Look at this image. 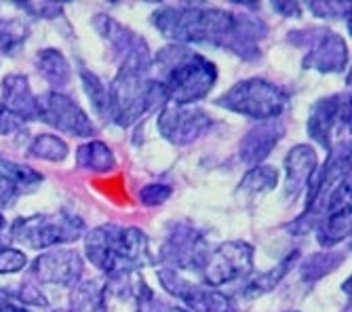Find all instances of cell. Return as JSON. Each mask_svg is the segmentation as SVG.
<instances>
[{"instance_id": "4fadbf2b", "label": "cell", "mask_w": 352, "mask_h": 312, "mask_svg": "<svg viewBox=\"0 0 352 312\" xmlns=\"http://www.w3.org/2000/svg\"><path fill=\"white\" fill-rule=\"evenodd\" d=\"M85 264L78 252L66 247H57L53 252L38 256L32 264V276L43 285L74 287L82 276Z\"/></svg>"}, {"instance_id": "ac0fdd59", "label": "cell", "mask_w": 352, "mask_h": 312, "mask_svg": "<svg viewBox=\"0 0 352 312\" xmlns=\"http://www.w3.org/2000/svg\"><path fill=\"white\" fill-rule=\"evenodd\" d=\"M36 70L38 74L53 87V91H59L63 87H68L72 80V68H70V61L66 59L59 49H43L36 53Z\"/></svg>"}, {"instance_id": "277c9868", "label": "cell", "mask_w": 352, "mask_h": 312, "mask_svg": "<svg viewBox=\"0 0 352 312\" xmlns=\"http://www.w3.org/2000/svg\"><path fill=\"white\" fill-rule=\"evenodd\" d=\"M85 254L89 262L108 276L138 272L154 264L150 241L135 226L104 224L85 236Z\"/></svg>"}, {"instance_id": "d6a6232c", "label": "cell", "mask_w": 352, "mask_h": 312, "mask_svg": "<svg viewBox=\"0 0 352 312\" xmlns=\"http://www.w3.org/2000/svg\"><path fill=\"white\" fill-rule=\"evenodd\" d=\"M135 302H138L135 312H177V310H173L171 306H167L163 300H158L150 287H146V289L140 293V298H138Z\"/></svg>"}, {"instance_id": "7402d4cb", "label": "cell", "mask_w": 352, "mask_h": 312, "mask_svg": "<svg viewBox=\"0 0 352 312\" xmlns=\"http://www.w3.org/2000/svg\"><path fill=\"white\" fill-rule=\"evenodd\" d=\"M298 258H300V252H294V254H289L287 256L276 268H272V270H268V272H262V274H258V276H253L249 283L243 287V291H241V296L243 298H247V300H253V298H260V296H264V293H270L280 280L289 274V270L296 266V262H298Z\"/></svg>"}, {"instance_id": "cb8c5ba5", "label": "cell", "mask_w": 352, "mask_h": 312, "mask_svg": "<svg viewBox=\"0 0 352 312\" xmlns=\"http://www.w3.org/2000/svg\"><path fill=\"white\" fill-rule=\"evenodd\" d=\"M28 152H30V156H34V159H43L49 163H61L68 159L70 148L61 137H57L53 133H41L32 140Z\"/></svg>"}, {"instance_id": "f35d334b", "label": "cell", "mask_w": 352, "mask_h": 312, "mask_svg": "<svg viewBox=\"0 0 352 312\" xmlns=\"http://www.w3.org/2000/svg\"><path fill=\"white\" fill-rule=\"evenodd\" d=\"M5 224H7V220H5V215H3V213H0V230H3V228H5Z\"/></svg>"}, {"instance_id": "8fae6325", "label": "cell", "mask_w": 352, "mask_h": 312, "mask_svg": "<svg viewBox=\"0 0 352 312\" xmlns=\"http://www.w3.org/2000/svg\"><path fill=\"white\" fill-rule=\"evenodd\" d=\"M207 254H209L207 241L197 228H192L188 224H173L161 249V262H165L167 268H173L177 272L179 270L201 272Z\"/></svg>"}, {"instance_id": "2e32d148", "label": "cell", "mask_w": 352, "mask_h": 312, "mask_svg": "<svg viewBox=\"0 0 352 312\" xmlns=\"http://www.w3.org/2000/svg\"><path fill=\"white\" fill-rule=\"evenodd\" d=\"M0 98L3 108H7L21 122L36 120V96L30 87L28 76L23 74H7L0 85Z\"/></svg>"}, {"instance_id": "d4e9b609", "label": "cell", "mask_w": 352, "mask_h": 312, "mask_svg": "<svg viewBox=\"0 0 352 312\" xmlns=\"http://www.w3.org/2000/svg\"><path fill=\"white\" fill-rule=\"evenodd\" d=\"M80 80L87 98L93 104V110L104 118H110V85H106L98 74L87 68L80 70Z\"/></svg>"}, {"instance_id": "5b68a950", "label": "cell", "mask_w": 352, "mask_h": 312, "mask_svg": "<svg viewBox=\"0 0 352 312\" xmlns=\"http://www.w3.org/2000/svg\"><path fill=\"white\" fill-rule=\"evenodd\" d=\"M287 104H289V93L264 78H245L215 100V106L219 108L262 122L278 118Z\"/></svg>"}, {"instance_id": "d6986e66", "label": "cell", "mask_w": 352, "mask_h": 312, "mask_svg": "<svg viewBox=\"0 0 352 312\" xmlns=\"http://www.w3.org/2000/svg\"><path fill=\"white\" fill-rule=\"evenodd\" d=\"M106 310H108L106 283H102L98 278H89L72 287L70 312H106Z\"/></svg>"}, {"instance_id": "ab89813d", "label": "cell", "mask_w": 352, "mask_h": 312, "mask_svg": "<svg viewBox=\"0 0 352 312\" xmlns=\"http://www.w3.org/2000/svg\"><path fill=\"white\" fill-rule=\"evenodd\" d=\"M53 312H70V310H53Z\"/></svg>"}, {"instance_id": "ffe728a7", "label": "cell", "mask_w": 352, "mask_h": 312, "mask_svg": "<svg viewBox=\"0 0 352 312\" xmlns=\"http://www.w3.org/2000/svg\"><path fill=\"white\" fill-rule=\"evenodd\" d=\"M350 230H352V209L350 207H344V209H338V211L325 215L314 228L318 245L325 249H331L338 243L350 238Z\"/></svg>"}, {"instance_id": "1f68e13d", "label": "cell", "mask_w": 352, "mask_h": 312, "mask_svg": "<svg viewBox=\"0 0 352 312\" xmlns=\"http://www.w3.org/2000/svg\"><path fill=\"white\" fill-rule=\"evenodd\" d=\"M15 7L23 9V13L32 17H41V19H57V15H61V5L55 3H15Z\"/></svg>"}, {"instance_id": "4316f807", "label": "cell", "mask_w": 352, "mask_h": 312, "mask_svg": "<svg viewBox=\"0 0 352 312\" xmlns=\"http://www.w3.org/2000/svg\"><path fill=\"white\" fill-rule=\"evenodd\" d=\"M344 260H346V256L342 252H338V254H314L300 268L302 278H306V280L321 278V276L329 274L331 270H336Z\"/></svg>"}, {"instance_id": "74e56055", "label": "cell", "mask_w": 352, "mask_h": 312, "mask_svg": "<svg viewBox=\"0 0 352 312\" xmlns=\"http://www.w3.org/2000/svg\"><path fill=\"white\" fill-rule=\"evenodd\" d=\"M272 9L285 17H300L302 15V7L298 3H274Z\"/></svg>"}, {"instance_id": "8992f818", "label": "cell", "mask_w": 352, "mask_h": 312, "mask_svg": "<svg viewBox=\"0 0 352 312\" xmlns=\"http://www.w3.org/2000/svg\"><path fill=\"white\" fill-rule=\"evenodd\" d=\"M85 234V222L66 211L36 213L15 220L9 228L11 241L28 249H51L74 243Z\"/></svg>"}, {"instance_id": "7c38bea8", "label": "cell", "mask_w": 352, "mask_h": 312, "mask_svg": "<svg viewBox=\"0 0 352 312\" xmlns=\"http://www.w3.org/2000/svg\"><path fill=\"white\" fill-rule=\"evenodd\" d=\"M350 124V93H336V96L318 100L308 116V135L325 150H331L333 131H344Z\"/></svg>"}, {"instance_id": "9a60e30c", "label": "cell", "mask_w": 352, "mask_h": 312, "mask_svg": "<svg viewBox=\"0 0 352 312\" xmlns=\"http://www.w3.org/2000/svg\"><path fill=\"white\" fill-rule=\"evenodd\" d=\"M283 135H285V124L278 118L255 124L241 142V161L249 167L262 165V161L278 146Z\"/></svg>"}, {"instance_id": "52a82bcc", "label": "cell", "mask_w": 352, "mask_h": 312, "mask_svg": "<svg viewBox=\"0 0 352 312\" xmlns=\"http://www.w3.org/2000/svg\"><path fill=\"white\" fill-rule=\"evenodd\" d=\"M253 270V247L245 241H226L207 254L201 274L205 285L217 289L249 276Z\"/></svg>"}, {"instance_id": "7a4b0ae2", "label": "cell", "mask_w": 352, "mask_h": 312, "mask_svg": "<svg viewBox=\"0 0 352 312\" xmlns=\"http://www.w3.org/2000/svg\"><path fill=\"white\" fill-rule=\"evenodd\" d=\"M154 80L163 87L167 104L192 106L209 96L217 80L215 64L184 45H169L152 59Z\"/></svg>"}, {"instance_id": "484cf974", "label": "cell", "mask_w": 352, "mask_h": 312, "mask_svg": "<svg viewBox=\"0 0 352 312\" xmlns=\"http://www.w3.org/2000/svg\"><path fill=\"white\" fill-rule=\"evenodd\" d=\"M30 36V23L17 17L0 19V51L15 55Z\"/></svg>"}, {"instance_id": "603a6c76", "label": "cell", "mask_w": 352, "mask_h": 312, "mask_svg": "<svg viewBox=\"0 0 352 312\" xmlns=\"http://www.w3.org/2000/svg\"><path fill=\"white\" fill-rule=\"evenodd\" d=\"M278 183V173L274 167L268 165H258V167H251L245 177L239 183V194H243L245 199H255V197H262L266 192H270L272 188H276Z\"/></svg>"}, {"instance_id": "ba28073f", "label": "cell", "mask_w": 352, "mask_h": 312, "mask_svg": "<svg viewBox=\"0 0 352 312\" xmlns=\"http://www.w3.org/2000/svg\"><path fill=\"white\" fill-rule=\"evenodd\" d=\"M36 118L72 137L91 140L98 133L89 114L61 91H47L41 98H36Z\"/></svg>"}, {"instance_id": "5bb4252c", "label": "cell", "mask_w": 352, "mask_h": 312, "mask_svg": "<svg viewBox=\"0 0 352 312\" xmlns=\"http://www.w3.org/2000/svg\"><path fill=\"white\" fill-rule=\"evenodd\" d=\"M318 169V159L312 146L300 144L285 156V199L298 201L308 188L310 179Z\"/></svg>"}, {"instance_id": "44dd1931", "label": "cell", "mask_w": 352, "mask_h": 312, "mask_svg": "<svg viewBox=\"0 0 352 312\" xmlns=\"http://www.w3.org/2000/svg\"><path fill=\"white\" fill-rule=\"evenodd\" d=\"M76 165L91 173H110L116 167V159L104 142L89 140L76 150Z\"/></svg>"}, {"instance_id": "83f0119b", "label": "cell", "mask_w": 352, "mask_h": 312, "mask_svg": "<svg viewBox=\"0 0 352 312\" xmlns=\"http://www.w3.org/2000/svg\"><path fill=\"white\" fill-rule=\"evenodd\" d=\"M0 171H3L21 192L32 190L34 186H38L43 181V175L36 173L34 169L19 165V163H13V161H7V159H3V156H0Z\"/></svg>"}, {"instance_id": "e0dca14e", "label": "cell", "mask_w": 352, "mask_h": 312, "mask_svg": "<svg viewBox=\"0 0 352 312\" xmlns=\"http://www.w3.org/2000/svg\"><path fill=\"white\" fill-rule=\"evenodd\" d=\"M93 25L110 43L112 51L120 57V61L126 59L129 55H133V53H138V51H142V49H148V45L142 36H138L126 25L118 23L116 19H112L108 15H98L93 19Z\"/></svg>"}, {"instance_id": "6da1fadb", "label": "cell", "mask_w": 352, "mask_h": 312, "mask_svg": "<svg viewBox=\"0 0 352 312\" xmlns=\"http://www.w3.org/2000/svg\"><path fill=\"white\" fill-rule=\"evenodd\" d=\"M152 25L175 45H211L245 59L260 55V41L268 32L253 17L203 5L161 7L152 15Z\"/></svg>"}, {"instance_id": "3957f363", "label": "cell", "mask_w": 352, "mask_h": 312, "mask_svg": "<svg viewBox=\"0 0 352 312\" xmlns=\"http://www.w3.org/2000/svg\"><path fill=\"white\" fill-rule=\"evenodd\" d=\"M165 104L167 96L163 87L152 78L150 51L142 49L122 59L110 85V120L124 129Z\"/></svg>"}, {"instance_id": "d590c367", "label": "cell", "mask_w": 352, "mask_h": 312, "mask_svg": "<svg viewBox=\"0 0 352 312\" xmlns=\"http://www.w3.org/2000/svg\"><path fill=\"white\" fill-rule=\"evenodd\" d=\"M21 127H23V122L0 104V135H11V133L19 131Z\"/></svg>"}, {"instance_id": "e575fe53", "label": "cell", "mask_w": 352, "mask_h": 312, "mask_svg": "<svg viewBox=\"0 0 352 312\" xmlns=\"http://www.w3.org/2000/svg\"><path fill=\"white\" fill-rule=\"evenodd\" d=\"M23 192L17 188V186L0 171V209H5V207H11Z\"/></svg>"}, {"instance_id": "f1b7e54d", "label": "cell", "mask_w": 352, "mask_h": 312, "mask_svg": "<svg viewBox=\"0 0 352 312\" xmlns=\"http://www.w3.org/2000/svg\"><path fill=\"white\" fill-rule=\"evenodd\" d=\"M28 266V256L21 249L3 247L0 249V274H15Z\"/></svg>"}, {"instance_id": "4dcf8cb0", "label": "cell", "mask_w": 352, "mask_h": 312, "mask_svg": "<svg viewBox=\"0 0 352 312\" xmlns=\"http://www.w3.org/2000/svg\"><path fill=\"white\" fill-rule=\"evenodd\" d=\"M310 13L321 19H336V17H350V5L348 3H310Z\"/></svg>"}, {"instance_id": "30bf717a", "label": "cell", "mask_w": 352, "mask_h": 312, "mask_svg": "<svg viewBox=\"0 0 352 312\" xmlns=\"http://www.w3.org/2000/svg\"><path fill=\"white\" fill-rule=\"evenodd\" d=\"M211 124L213 118L203 108L177 104H165L156 120L161 135L175 146H188L197 142L211 129Z\"/></svg>"}, {"instance_id": "f546056e", "label": "cell", "mask_w": 352, "mask_h": 312, "mask_svg": "<svg viewBox=\"0 0 352 312\" xmlns=\"http://www.w3.org/2000/svg\"><path fill=\"white\" fill-rule=\"evenodd\" d=\"M171 192L173 190L165 183H148L140 190V203L144 207H158V205H163L165 201H169Z\"/></svg>"}, {"instance_id": "60d3db41", "label": "cell", "mask_w": 352, "mask_h": 312, "mask_svg": "<svg viewBox=\"0 0 352 312\" xmlns=\"http://www.w3.org/2000/svg\"><path fill=\"white\" fill-rule=\"evenodd\" d=\"M287 312H298V310H287Z\"/></svg>"}, {"instance_id": "8d00e7d4", "label": "cell", "mask_w": 352, "mask_h": 312, "mask_svg": "<svg viewBox=\"0 0 352 312\" xmlns=\"http://www.w3.org/2000/svg\"><path fill=\"white\" fill-rule=\"evenodd\" d=\"M0 312H30V310L21 302H17L13 293L0 289Z\"/></svg>"}, {"instance_id": "9c48e42d", "label": "cell", "mask_w": 352, "mask_h": 312, "mask_svg": "<svg viewBox=\"0 0 352 312\" xmlns=\"http://www.w3.org/2000/svg\"><path fill=\"white\" fill-rule=\"evenodd\" d=\"M304 38H292L296 45H306L308 51L302 59L304 70H316L323 74L344 72L348 66V45L346 41L329 32V30H306V32H298Z\"/></svg>"}, {"instance_id": "836d02e7", "label": "cell", "mask_w": 352, "mask_h": 312, "mask_svg": "<svg viewBox=\"0 0 352 312\" xmlns=\"http://www.w3.org/2000/svg\"><path fill=\"white\" fill-rule=\"evenodd\" d=\"M15 300L21 302L23 306H47V300L41 293V289L36 285H32L30 280H25V283L19 287V291L15 293Z\"/></svg>"}]
</instances>
